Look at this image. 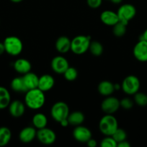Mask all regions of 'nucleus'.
<instances>
[{
    "label": "nucleus",
    "mask_w": 147,
    "mask_h": 147,
    "mask_svg": "<svg viewBox=\"0 0 147 147\" xmlns=\"http://www.w3.org/2000/svg\"><path fill=\"white\" fill-rule=\"evenodd\" d=\"M24 102L29 109L33 110L40 109L46 102L44 92L37 88L27 90L24 96Z\"/></svg>",
    "instance_id": "f257e3e1"
},
{
    "label": "nucleus",
    "mask_w": 147,
    "mask_h": 147,
    "mask_svg": "<svg viewBox=\"0 0 147 147\" xmlns=\"http://www.w3.org/2000/svg\"><path fill=\"white\" fill-rule=\"evenodd\" d=\"M118 128V121L112 114H106L99 121V131L105 136H112Z\"/></svg>",
    "instance_id": "f03ea898"
},
{
    "label": "nucleus",
    "mask_w": 147,
    "mask_h": 147,
    "mask_svg": "<svg viewBox=\"0 0 147 147\" xmlns=\"http://www.w3.org/2000/svg\"><path fill=\"white\" fill-rule=\"evenodd\" d=\"M90 42L91 37L89 36H76L71 42V50L74 54L82 55L89 50Z\"/></svg>",
    "instance_id": "7ed1b4c3"
},
{
    "label": "nucleus",
    "mask_w": 147,
    "mask_h": 147,
    "mask_svg": "<svg viewBox=\"0 0 147 147\" xmlns=\"http://www.w3.org/2000/svg\"><path fill=\"white\" fill-rule=\"evenodd\" d=\"M3 43L5 48V52H7L10 55H18L22 51V42L20 38L15 36H10L6 37Z\"/></svg>",
    "instance_id": "20e7f679"
},
{
    "label": "nucleus",
    "mask_w": 147,
    "mask_h": 147,
    "mask_svg": "<svg viewBox=\"0 0 147 147\" xmlns=\"http://www.w3.org/2000/svg\"><path fill=\"white\" fill-rule=\"evenodd\" d=\"M51 116L56 121L60 123L61 121L67 119L69 115V106L63 101L54 103L50 110Z\"/></svg>",
    "instance_id": "39448f33"
},
{
    "label": "nucleus",
    "mask_w": 147,
    "mask_h": 147,
    "mask_svg": "<svg viewBox=\"0 0 147 147\" xmlns=\"http://www.w3.org/2000/svg\"><path fill=\"white\" fill-rule=\"evenodd\" d=\"M124 93L128 95H134L140 88L139 79L135 76H128L125 78L121 85Z\"/></svg>",
    "instance_id": "423d86ee"
},
{
    "label": "nucleus",
    "mask_w": 147,
    "mask_h": 147,
    "mask_svg": "<svg viewBox=\"0 0 147 147\" xmlns=\"http://www.w3.org/2000/svg\"><path fill=\"white\" fill-rule=\"evenodd\" d=\"M117 14L119 18V21L128 24L130 20L135 17L136 14V9L132 4H125L119 7Z\"/></svg>",
    "instance_id": "0eeeda50"
},
{
    "label": "nucleus",
    "mask_w": 147,
    "mask_h": 147,
    "mask_svg": "<svg viewBox=\"0 0 147 147\" xmlns=\"http://www.w3.org/2000/svg\"><path fill=\"white\" fill-rule=\"evenodd\" d=\"M36 137L40 143L46 145H50L56 142V134L52 129L45 127L38 129Z\"/></svg>",
    "instance_id": "6e6552de"
},
{
    "label": "nucleus",
    "mask_w": 147,
    "mask_h": 147,
    "mask_svg": "<svg viewBox=\"0 0 147 147\" xmlns=\"http://www.w3.org/2000/svg\"><path fill=\"white\" fill-rule=\"evenodd\" d=\"M120 106V100L112 96H108V98H106L101 104L102 110L106 114H112L115 113L118 110Z\"/></svg>",
    "instance_id": "1a4fd4ad"
},
{
    "label": "nucleus",
    "mask_w": 147,
    "mask_h": 147,
    "mask_svg": "<svg viewBox=\"0 0 147 147\" xmlns=\"http://www.w3.org/2000/svg\"><path fill=\"white\" fill-rule=\"evenodd\" d=\"M133 55L140 62H147V41L140 40L133 48Z\"/></svg>",
    "instance_id": "9d476101"
},
{
    "label": "nucleus",
    "mask_w": 147,
    "mask_h": 147,
    "mask_svg": "<svg viewBox=\"0 0 147 147\" xmlns=\"http://www.w3.org/2000/svg\"><path fill=\"white\" fill-rule=\"evenodd\" d=\"M74 138L81 143H86L92 138V132L88 128L81 125L76 126L73 131Z\"/></svg>",
    "instance_id": "9b49d317"
},
{
    "label": "nucleus",
    "mask_w": 147,
    "mask_h": 147,
    "mask_svg": "<svg viewBox=\"0 0 147 147\" xmlns=\"http://www.w3.org/2000/svg\"><path fill=\"white\" fill-rule=\"evenodd\" d=\"M69 67L68 60L62 56H56L51 61L52 69L58 74H63Z\"/></svg>",
    "instance_id": "f8f14e48"
},
{
    "label": "nucleus",
    "mask_w": 147,
    "mask_h": 147,
    "mask_svg": "<svg viewBox=\"0 0 147 147\" xmlns=\"http://www.w3.org/2000/svg\"><path fill=\"white\" fill-rule=\"evenodd\" d=\"M54 83V78L48 74L43 75L39 78L37 88H39L43 92L48 91L53 87Z\"/></svg>",
    "instance_id": "ddd939ff"
},
{
    "label": "nucleus",
    "mask_w": 147,
    "mask_h": 147,
    "mask_svg": "<svg viewBox=\"0 0 147 147\" xmlns=\"http://www.w3.org/2000/svg\"><path fill=\"white\" fill-rule=\"evenodd\" d=\"M36 135H37V131L35 128L28 126V127L24 128L20 132L19 138L22 142L27 144L33 142L35 138L36 137Z\"/></svg>",
    "instance_id": "4468645a"
},
{
    "label": "nucleus",
    "mask_w": 147,
    "mask_h": 147,
    "mask_svg": "<svg viewBox=\"0 0 147 147\" xmlns=\"http://www.w3.org/2000/svg\"><path fill=\"white\" fill-rule=\"evenodd\" d=\"M24 111H25L24 105L19 100H14L9 105V111L13 117H20L24 114Z\"/></svg>",
    "instance_id": "2eb2a0df"
},
{
    "label": "nucleus",
    "mask_w": 147,
    "mask_h": 147,
    "mask_svg": "<svg viewBox=\"0 0 147 147\" xmlns=\"http://www.w3.org/2000/svg\"><path fill=\"white\" fill-rule=\"evenodd\" d=\"M100 20L102 22L106 25L113 26L119 22V18L117 12L110 11V10H106L102 11L100 14Z\"/></svg>",
    "instance_id": "dca6fc26"
},
{
    "label": "nucleus",
    "mask_w": 147,
    "mask_h": 147,
    "mask_svg": "<svg viewBox=\"0 0 147 147\" xmlns=\"http://www.w3.org/2000/svg\"><path fill=\"white\" fill-rule=\"evenodd\" d=\"M14 68L17 73L24 75L26 73L30 72V70H31V64L26 59H17L14 63Z\"/></svg>",
    "instance_id": "f3484780"
},
{
    "label": "nucleus",
    "mask_w": 147,
    "mask_h": 147,
    "mask_svg": "<svg viewBox=\"0 0 147 147\" xmlns=\"http://www.w3.org/2000/svg\"><path fill=\"white\" fill-rule=\"evenodd\" d=\"M23 80L25 84L26 87H27V90H31V89L37 88V86H38V81L39 78L36 74L33 73H26L22 76Z\"/></svg>",
    "instance_id": "a211bd4d"
},
{
    "label": "nucleus",
    "mask_w": 147,
    "mask_h": 147,
    "mask_svg": "<svg viewBox=\"0 0 147 147\" xmlns=\"http://www.w3.org/2000/svg\"><path fill=\"white\" fill-rule=\"evenodd\" d=\"M71 40L66 36L59 37L56 42V48L61 53H66L71 50Z\"/></svg>",
    "instance_id": "6ab92c4d"
},
{
    "label": "nucleus",
    "mask_w": 147,
    "mask_h": 147,
    "mask_svg": "<svg viewBox=\"0 0 147 147\" xmlns=\"http://www.w3.org/2000/svg\"><path fill=\"white\" fill-rule=\"evenodd\" d=\"M114 84L108 80H104L98 85V91L101 95L105 96H109L115 91Z\"/></svg>",
    "instance_id": "aec40b11"
},
{
    "label": "nucleus",
    "mask_w": 147,
    "mask_h": 147,
    "mask_svg": "<svg viewBox=\"0 0 147 147\" xmlns=\"http://www.w3.org/2000/svg\"><path fill=\"white\" fill-rule=\"evenodd\" d=\"M69 124L71 126H77L82 124L84 121V115L80 111H74L69 113L67 118Z\"/></svg>",
    "instance_id": "412c9836"
},
{
    "label": "nucleus",
    "mask_w": 147,
    "mask_h": 147,
    "mask_svg": "<svg viewBox=\"0 0 147 147\" xmlns=\"http://www.w3.org/2000/svg\"><path fill=\"white\" fill-rule=\"evenodd\" d=\"M11 88L14 91L18 93H26L28 90L24 84L22 77L14 78L11 82Z\"/></svg>",
    "instance_id": "4be33fe9"
},
{
    "label": "nucleus",
    "mask_w": 147,
    "mask_h": 147,
    "mask_svg": "<svg viewBox=\"0 0 147 147\" xmlns=\"http://www.w3.org/2000/svg\"><path fill=\"white\" fill-rule=\"evenodd\" d=\"M11 101L10 92L4 87L0 86V109H4L8 107Z\"/></svg>",
    "instance_id": "5701e85b"
},
{
    "label": "nucleus",
    "mask_w": 147,
    "mask_h": 147,
    "mask_svg": "<svg viewBox=\"0 0 147 147\" xmlns=\"http://www.w3.org/2000/svg\"><path fill=\"white\" fill-rule=\"evenodd\" d=\"M48 123L47 117L43 113H37L33 118V123L37 129H43L46 127Z\"/></svg>",
    "instance_id": "b1692460"
},
{
    "label": "nucleus",
    "mask_w": 147,
    "mask_h": 147,
    "mask_svg": "<svg viewBox=\"0 0 147 147\" xmlns=\"http://www.w3.org/2000/svg\"><path fill=\"white\" fill-rule=\"evenodd\" d=\"M12 138L11 131L7 127H0V146H4L10 142Z\"/></svg>",
    "instance_id": "393cba45"
},
{
    "label": "nucleus",
    "mask_w": 147,
    "mask_h": 147,
    "mask_svg": "<svg viewBox=\"0 0 147 147\" xmlns=\"http://www.w3.org/2000/svg\"><path fill=\"white\" fill-rule=\"evenodd\" d=\"M89 50L94 56H100L103 53V46L100 42L97 41L91 42Z\"/></svg>",
    "instance_id": "a878e982"
},
{
    "label": "nucleus",
    "mask_w": 147,
    "mask_h": 147,
    "mask_svg": "<svg viewBox=\"0 0 147 147\" xmlns=\"http://www.w3.org/2000/svg\"><path fill=\"white\" fill-rule=\"evenodd\" d=\"M128 24H125V23L119 21L113 25V29H112V32L113 34H115L116 37H122L126 32V27Z\"/></svg>",
    "instance_id": "bb28decb"
},
{
    "label": "nucleus",
    "mask_w": 147,
    "mask_h": 147,
    "mask_svg": "<svg viewBox=\"0 0 147 147\" xmlns=\"http://www.w3.org/2000/svg\"><path fill=\"white\" fill-rule=\"evenodd\" d=\"M63 76H64L66 80H69V81H73V80H76L77 78L78 72L74 67H69L64 72Z\"/></svg>",
    "instance_id": "cd10ccee"
},
{
    "label": "nucleus",
    "mask_w": 147,
    "mask_h": 147,
    "mask_svg": "<svg viewBox=\"0 0 147 147\" xmlns=\"http://www.w3.org/2000/svg\"><path fill=\"white\" fill-rule=\"evenodd\" d=\"M111 136L115 139V141L117 142V144H118L120 143V142H122V141H125V139H126L127 134L122 129H119V128H118V129L114 132V134Z\"/></svg>",
    "instance_id": "c85d7f7f"
},
{
    "label": "nucleus",
    "mask_w": 147,
    "mask_h": 147,
    "mask_svg": "<svg viewBox=\"0 0 147 147\" xmlns=\"http://www.w3.org/2000/svg\"><path fill=\"white\" fill-rule=\"evenodd\" d=\"M134 100L140 106H145L147 105V95L144 93H138L134 94Z\"/></svg>",
    "instance_id": "c756f323"
},
{
    "label": "nucleus",
    "mask_w": 147,
    "mask_h": 147,
    "mask_svg": "<svg viewBox=\"0 0 147 147\" xmlns=\"http://www.w3.org/2000/svg\"><path fill=\"white\" fill-rule=\"evenodd\" d=\"M117 142L111 136H107L100 142V146L102 147H117Z\"/></svg>",
    "instance_id": "7c9ffc66"
},
{
    "label": "nucleus",
    "mask_w": 147,
    "mask_h": 147,
    "mask_svg": "<svg viewBox=\"0 0 147 147\" xmlns=\"http://www.w3.org/2000/svg\"><path fill=\"white\" fill-rule=\"evenodd\" d=\"M120 106L122 109H126V110L132 109L133 106V101L131 99L128 98H125L122 99V100L120 101Z\"/></svg>",
    "instance_id": "2f4dec72"
},
{
    "label": "nucleus",
    "mask_w": 147,
    "mask_h": 147,
    "mask_svg": "<svg viewBox=\"0 0 147 147\" xmlns=\"http://www.w3.org/2000/svg\"><path fill=\"white\" fill-rule=\"evenodd\" d=\"M102 0H86L88 6L92 9H97L102 4Z\"/></svg>",
    "instance_id": "473e14b6"
},
{
    "label": "nucleus",
    "mask_w": 147,
    "mask_h": 147,
    "mask_svg": "<svg viewBox=\"0 0 147 147\" xmlns=\"http://www.w3.org/2000/svg\"><path fill=\"white\" fill-rule=\"evenodd\" d=\"M86 144H87L88 146H89V147H95L97 145L96 141H95L94 139H92V138H91V139H89L87 142H86Z\"/></svg>",
    "instance_id": "72a5a7b5"
},
{
    "label": "nucleus",
    "mask_w": 147,
    "mask_h": 147,
    "mask_svg": "<svg viewBox=\"0 0 147 147\" xmlns=\"http://www.w3.org/2000/svg\"><path fill=\"white\" fill-rule=\"evenodd\" d=\"M131 146V144L128 143V142H126V140L122 141V142H120L117 144V147H130Z\"/></svg>",
    "instance_id": "f704fd0d"
},
{
    "label": "nucleus",
    "mask_w": 147,
    "mask_h": 147,
    "mask_svg": "<svg viewBox=\"0 0 147 147\" xmlns=\"http://www.w3.org/2000/svg\"><path fill=\"white\" fill-rule=\"evenodd\" d=\"M60 124H61V126H63V127H66V126H67L69 124V121H68L67 119H64V120L61 121L60 122Z\"/></svg>",
    "instance_id": "c9c22d12"
},
{
    "label": "nucleus",
    "mask_w": 147,
    "mask_h": 147,
    "mask_svg": "<svg viewBox=\"0 0 147 147\" xmlns=\"http://www.w3.org/2000/svg\"><path fill=\"white\" fill-rule=\"evenodd\" d=\"M4 52H5V48H4V43L0 42V55H1Z\"/></svg>",
    "instance_id": "e433bc0d"
},
{
    "label": "nucleus",
    "mask_w": 147,
    "mask_h": 147,
    "mask_svg": "<svg viewBox=\"0 0 147 147\" xmlns=\"http://www.w3.org/2000/svg\"><path fill=\"white\" fill-rule=\"evenodd\" d=\"M140 40H146V41H147V29L144 31V32L143 33V34L141 35V39H140Z\"/></svg>",
    "instance_id": "4c0bfd02"
},
{
    "label": "nucleus",
    "mask_w": 147,
    "mask_h": 147,
    "mask_svg": "<svg viewBox=\"0 0 147 147\" xmlns=\"http://www.w3.org/2000/svg\"><path fill=\"white\" fill-rule=\"evenodd\" d=\"M122 0H110L111 2L114 3V4H120V3L122 2Z\"/></svg>",
    "instance_id": "58836bf2"
},
{
    "label": "nucleus",
    "mask_w": 147,
    "mask_h": 147,
    "mask_svg": "<svg viewBox=\"0 0 147 147\" xmlns=\"http://www.w3.org/2000/svg\"><path fill=\"white\" fill-rule=\"evenodd\" d=\"M11 1H12V2L14 3H19V2H21V1H22L23 0H10Z\"/></svg>",
    "instance_id": "ea45409f"
}]
</instances>
